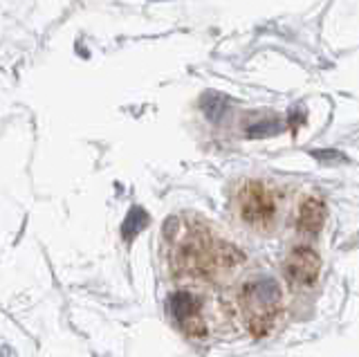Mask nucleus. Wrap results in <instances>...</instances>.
<instances>
[{
    "instance_id": "1",
    "label": "nucleus",
    "mask_w": 359,
    "mask_h": 357,
    "mask_svg": "<svg viewBox=\"0 0 359 357\" xmlns=\"http://www.w3.org/2000/svg\"><path fill=\"white\" fill-rule=\"evenodd\" d=\"M171 259L180 274L194 278H220L241 265L243 254L233 245L218 241L198 222H177L171 236Z\"/></svg>"
},
{
    "instance_id": "3",
    "label": "nucleus",
    "mask_w": 359,
    "mask_h": 357,
    "mask_svg": "<svg viewBox=\"0 0 359 357\" xmlns=\"http://www.w3.org/2000/svg\"><path fill=\"white\" fill-rule=\"evenodd\" d=\"M236 207L243 218L245 225H250L254 229H267L272 227V222L276 218V196L272 194V189L263 182H245L238 189L236 196Z\"/></svg>"
},
{
    "instance_id": "5",
    "label": "nucleus",
    "mask_w": 359,
    "mask_h": 357,
    "mask_svg": "<svg viewBox=\"0 0 359 357\" xmlns=\"http://www.w3.org/2000/svg\"><path fill=\"white\" fill-rule=\"evenodd\" d=\"M168 310H171L175 326L182 330L191 339H202L207 335V323L200 312V304L194 295L177 292L168 301Z\"/></svg>"
},
{
    "instance_id": "4",
    "label": "nucleus",
    "mask_w": 359,
    "mask_h": 357,
    "mask_svg": "<svg viewBox=\"0 0 359 357\" xmlns=\"http://www.w3.org/2000/svg\"><path fill=\"white\" fill-rule=\"evenodd\" d=\"M283 274L292 288L308 290L319 281L321 274V256L312 248H294L283 263Z\"/></svg>"
},
{
    "instance_id": "6",
    "label": "nucleus",
    "mask_w": 359,
    "mask_h": 357,
    "mask_svg": "<svg viewBox=\"0 0 359 357\" xmlns=\"http://www.w3.org/2000/svg\"><path fill=\"white\" fill-rule=\"evenodd\" d=\"M325 222V205L319 198L308 196L306 200H301L299 211H297V229L301 234H308V236H314L319 234Z\"/></svg>"
},
{
    "instance_id": "2",
    "label": "nucleus",
    "mask_w": 359,
    "mask_h": 357,
    "mask_svg": "<svg viewBox=\"0 0 359 357\" xmlns=\"http://www.w3.org/2000/svg\"><path fill=\"white\" fill-rule=\"evenodd\" d=\"M241 317L254 337H265L274 328L283 306L280 288L272 278H254L245 283L238 297Z\"/></svg>"
}]
</instances>
